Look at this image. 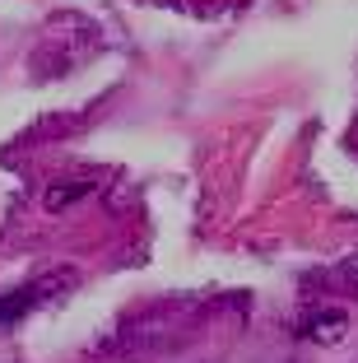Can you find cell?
I'll use <instances>...</instances> for the list:
<instances>
[{
    "label": "cell",
    "instance_id": "obj_2",
    "mask_svg": "<svg viewBox=\"0 0 358 363\" xmlns=\"http://www.w3.org/2000/svg\"><path fill=\"white\" fill-rule=\"evenodd\" d=\"M79 196H89V182H74V186H52V191H47V210H61V205H74Z\"/></svg>",
    "mask_w": 358,
    "mask_h": 363
},
{
    "label": "cell",
    "instance_id": "obj_1",
    "mask_svg": "<svg viewBox=\"0 0 358 363\" xmlns=\"http://www.w3.org/2000/svg\"><path fill=\"white\" fill-rule=\"evenodd\" d=\"M345 331H349V317L345 312H312V317L303 321V335L307 340H316V345H340L345 340Z\"/></svg>",
    "mask_w": 358,
    "mask_h": 363
}]
</instances>
